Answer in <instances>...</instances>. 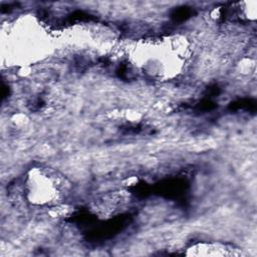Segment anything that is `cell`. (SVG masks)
I'll return each instance as SVG.
<instances>
[{
	"label": "cell",
	"mask_w": 257,
	"mask_h": 257,
	"mask_svg": "<svg viewBox=\"0 0 257 257\" xmlns=\"http://www.w3.org/2000/svg\"><path fill=\"white\" fill-rule=\"evenodd\" d=\"M66 192L62 177L48 168H33L23 181V194L29 203L50 206L61 202Z\"/></svg>",
	"instance_id": "1"
},
{
	"label": "cell",
	"mask_w": 257,
	"mask_h": 257,
	"mask_svg": "<svg viewBox=\"0 0 257 257\" xmlns=\"http://www.w3.org/2000/svg\"><path fill=\"white\" fill-rule=\"evenodd\" d=\"M188 255L195 256H232L237 255L233 246L223 243H199L188 248Z\"/></svg>",
	"instance_id": "2"
}]
</instances>
